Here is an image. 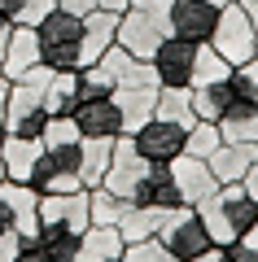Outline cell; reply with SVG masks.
<instances>
[{
    "label": "cell",
    "instance_id": "cell-16",
    "mask_svg": "<svg viewBox=\"0 0 258 262\" xmlns=\"http://www.w3.org/2000/svg\"><path fill=\"white\" fill-rule=\"evenodd\" d=\"M35 66H39V35H35V27L13 22L9 44H5V57H0V75L9 79V83H18L22 75L35 70Z\"/></svg>",
    "mask_w": 258,
    "mask_h": 262
},
{
    "label": "cell",
    "instance_id": "cell-22",
    "mask_svg": "<svg viewBox=\"0 0 258 262\" xmlns=\"http://www.w3.org/2000/svg\"><path fill=\"white\" fill-rule=\"evenodd\" d=\"M39 149H44L39 140H27V136H5V144H0L5 179H18V184H27V179H31V166H35V158H39Z\"/></svg>",
    "mask_w": 258,
    "mask_h": 262
},
{
    "label": "cell",
    "instance_id": "cell-28",
    "mask_svg": "<svg viewBox=\"0 0 258 262\" xmlns=\"http://www.w3.org/2000/svg\"><path fill=\"white\" fill-rule=\"evenodd\" d=\"M79 236L83 232H70V227H39L35 241H39V249H44L48 262H74V253H79Z\"/></svg>",
    "mask_w": 258,
    "mask_h": 262
},
{
    "label": "cell",
    "instance_id": "cell-49",
    "mask_svg": "<svg viewBox=\"0 0 258 262\" xmlns=\"http://www.w3.org/2000/svg\"><path fill=\"white\" fill-rule=\"evenodd\" d=\"M0 179H5V162H0Z\"/></svg>",
    "mask_w": 258,
    "mask_h": 262
},
{
    "label": "cell",
    "instance_id": "cell-39",
    "mask_svg": "<svg viewBox=\"0 0 258 262\" xmlns=\"http://www.w3.org/2000/svg\"><path fill=\"white\" fill-rule=\"evenodd\" d=\"M18 245H22V236H0V262L18 258Z\"/></svg>",
    "mask_w": 258,
    "mask_h": 262
},
{
    "label": "cell",
    "instance_id": "cell-36",
    "mask_svg": "<svg viewBox=\"0 0 258 262\" xmlns=\"http://www.w3.org/2000/svg\"><path fill=\"white\" fill-rule=\"evenodd\" d=\"M53 9H57L53 0H22V9H18V22H22V27H39V22H44Z\"/></svg>",
    "mask_w": 258,
    "mask_h": 262
},
{
    "label": "cell",
    "instance_id": "cell-24",
    "mask_svg": "<svg viewBox=\"0 0 258 262\" xmlns=\"http://www.w3.org/2000/svg\"><path fill=\"white\" fill-rule=\"evenodd\" d=\"M110 158H114V140H83V153H79L83 188H101L105 170H110Z\"/></svg>",
    "mask_w": 258,
    "mask_h": 262
},
{
    "label": "cell",
    "instance_id": "cell-23",
    "mask_svg": "<svg viewBox=\"0 0 258 262\" xmlns=\"http://www.w3.org/2000/svg\"><path fill=\"white\" fill-rule=\"evenodd\" d=\"M79 105V70H53L44 88V110L48 114H74Z\"/></svg>",
    "mask_w": 258,
    "mask_h": 262
},
{
    "label": "cell",
    "instance_id": "cell-41",
    "mask_svg": "<svg viewBox=\"0 0 258 262\" xmlns=\"http://www.w3.org/2000/svg\"><path fill=\"white\" fill-rule=\"evenodd\" d=\"M171 5H175V0H131L127 9H157V13H171Z\"/></svg>",
    "mask_w": 258,
    "mask_h": 262
},
{
    "label": "cell",
    "instance_id": "cell-38",
    "mask_svg": "<svg viewBox=\"0 0 258 262\" xmlns=\"http://www.w3.org/2000/svg\"><path fill=\"white\" fill-rule=\"evenodd\" d=\"M53 5H57V9H66V13H79V18L96 9V0H53Z\"/></svg>",
    "mask_w": 258,
    "mask_h": 262
},
{
    "label": "cell",
    "instance_id": "cell-5",
    "mask_svg": "<svg viewBox=\"0 0 258 262\" xmlns=\"http://www.w3.org/2000/svg\"><path fill=\"white\" fill-rule=\"evenodd\" d=\"M214 53H223L228 66H245L249 57H258V39H254V22H249L245 5H223L219 9V22H214V35L206 39Z\"/></svg>",
    "mask_w": 258,
    "mask_h": 262
},
{
    "label": "cell",
    "instance_id": "cell-14",
    "mask_svg": "<svg viewBox=\"0 0 258 262\" xmlns=\"http://www.w3.org/2000/svg\"><path fill=\"white\" fill-rule=\"evenodd\" d=\"M110 96L123 114V136H136L157 110V88H149V83H114Z\"/></svg>",
    "mask_w": 258,
    "mask_h": 262
},
{
    "label": "cell",
    "instance_id": "cell-13",
    "mask_svg": "<svg viewBox=\"0 0 258 262\" xmlns=\"http://www.w3.org/2000/svg\"><path fill=\"white\" fill-rule=\"evenodd\" d=\"M171 175H175V188H180V201H184V206H197V201H206V196L219 188L210 162L193 158V153H180V158L171 162Z\"/></svg>",
    "mask_w": 258,
    "mask_h": 262
},
{
    "label": "cell",
    "instance_id": "cell-26",
    "mask_svg": "<svg viewBox=\"0 0 258 262\" xmlns=\"http://www.w3.org/2000/svg\"><path fill=\"white\" fill-rule=\"evenodd\" d=\"M166 210H153V206H127V214L118 219V232L127 245L136 241H149V236H157V227H162Z\"/></svg>",
    "mask_w": 258,
    "mask_h": 262
},
{
    "label": "cell",
    "instance_id": "cell-46",
    "mask_svg": "<svg viewBox=\"0 0 258 262\" xmlns=\"http://www.w3.org/2000/svg\"><path fill=\"white\" fill-rule=\"evenodd\" d=\"M245 5V13H249V22H254V39H258V0H241Z\"/></svg>",
    "mask_w": 258,
    "mask_h": 262
},
{
    "label": "cell",
    "instance_id": "cell-17",
    "mask_svg": "<svg viewBox=\"0 0 258 262\" xmlns=\"http://www.w3.org/2000/svg\"><path fill=\"white\" fill-rule=\"evenodd\" d=\"M131 206H153V210L184 206V201H180V188H175V175H171V162H149V175L140 179Z\"/></svg>",
    "mask_w": 258,
    "mask_h": 262
},
{
    "label": "cell",
    "instance_id": "cell-42",
    "mask_svg": "<svg viewBox=\"0 0 258 262\" xmlns=\"http://www.w3.org/2000/svg\"><path fill=\"white\" fill-rule=\"evenodd\" d=\"M193 262H232V258H228V245H210V249H206L202 258H193Z\"/></svg>",
    "mask_w": 258,
    "mask_h": 262
},
{
    "label": "cell",
    "instance_id": "cell-37",
    "mask_svg": "<svg viewBox=\"0 0 258 262\" xmlns=\"http://www.w3.org/2000/svg\"><path fill=\"white\" fill-rule=\"evenodd\" d=\"M13 262H48V258H44V249H39V241H35V236H22L18 258H13Z\"/></svg>",
    "mask_w": 258,
    "mask_h": 262
},
{
    "label": "cell",
    "instance_id": "cell-6",
    "mask_svg": "<svg viewBox=\"0 0 258 262\" xmlns=\"http://www.w3.org/2000/svg\"><path fill=\"white\" fill-rule=\"evenodd\" d=\"M157 241H162L166 249L175 253L180 262L202 258V253L214 245V241H210V232H206V223H202V214H197L193 206H175V210H166L162 227H157Z\"/></svg>",
    "mask_w": 258,
    "mask_h": 262
},
{
    "label": "cell",
    "instance_id": "cell-43",
    "mask_svg": "<svg viewBox=\"0 0 258 262\" xmlns=\"http://www.w3.org/2000/svg\"><path fill=\"white\" fill-rule=\"evenodd\" d=\"M241 188H245V192H249V196L258 201V162H254V166L245 170V179H241Z\"/></svg>",
    "mask_w": 258,
    "mask_h": 262
},
{
    "label": "cell",
    "instance_id": "cell-15",
    "mask_svg": "<svg viewBox=\"0 0 258 262\" xmlns=\"http://www.w3.org/2000/svg\"><path fill=\"white\" fill-rule=\"evenodd\" d=\"M214 22H219V9L206 5V0H175L171 5V35H180V39L206 44L214 35Z\"/></svg>",
    "mask_w": 258,
    "mask_h": 262
},
{
    "label": "cell",
    "instance_id": "cell-34",
    "mask_svg": "<svg viewBox=\"0 0 258 262\" xmlns=\"http://www.w3.org/2000/svg\"><path fill=\"white\" fill-rule=\"evenodd\" d=\"M110 92H114V79L101 66H83L79 70V101H96V96H110Z\"/></svg>",
    "mask_w": 258,
    "mask_h": 262
},
{
    "label": "cell",
    "instance_id": "cell-21",
    "mask_svg": "<svg viewBox=\"0 0 258 262\" xmlns=\"http://www.w3.org/2000/svg\"><path fill=\"white\" fill-rule=\"evenodd\" d=\"M223 144H258V105L254 101H232L228 114L219 118Z\"/></svg>",
    "mask_w": 258,
    "mask_h": 262
},
{
    "label": "cell",
    "instance_id": "cell-20",
    "mask_svg": "<svg viewBox=\"0 0 258 262\" xmlns=\"http://www.w3.org/2000/svg\"><path fill=\"white\" fill-rule=\"evenodd\" d=\"M254 162H258V144H219L210 153V170L219 184H241Z\"/></svg>",
    "mask_w": 258,
    "mask_h": 262
},
{
    "label": "cell",
    "instance_id": "cell-47",
    "mask_svg": "<svg viewBox=\"0 0 258 262\" xmlns=\"http://www.w3.org/2000/svg\"><path fill=\"white\" fill-rule=\"evenodd\" d=\"M9 31H13V22L0 18V57H5V44H9Z\"/></svg>",
    "mask_w": 258,
    "mask_h": 262
},
{
    "label": "cell",
    "instance_id": "cell-3",
    "mask_svg": "<svg viewBox=\"0 0 258 262\" xmlns=\"http://www.w3.org/2000/svg\"><path fill=\"white\" fill-rule=\"evenodd\" d=\"M39 35V61L48 70H79L83 66V18L79 13L53 9L35 27Z\"/></svg>",
    "mask_w": 258,
    "mask_h": 262
},
{
    "label": "cell",
    "instance_id": "cell-7",
    "mask_svg": "<svg viewBox=\"0 0 258 262\" xmlns=\"http://www.w3.org/2000/svg\"><path fill=\"white\" fill-rule=\"evenodd\" d=\"M166 35H171V13H157V9L118 13V44L127 48L131 57H140V61H149Z\"/></svg>",
    "mask_w": 258,
    "mask_h": 262
},
{
    "label": "cell",
    "instance_id": "cell-31",
    "mask_svg": "<svg viewBox=\"0 0 258 262\" xmlns=\"http://www.w3.org/2000/svg\"><path fill=\"white\" fill-rule=\"evenodd\" d=\"M223 144V136H219V122H202L197 118L193 127H188V144H184V153H193V158H206L210 162V153Z\"/></svg>",
    "mask_w": 258,
    "mask_h": 262
},
{
    "label": "cell",
    "instance_id": "cell-19",
    "mask_svg": "<svg viewBox=\"0 0 258 262\" xmlns=\"http://www.w3.org/2000/svg\"><path fill=\"white\" fill-rule=\"evenodd\" d=\"M123 249H127V241H123L118 227L88 223L83 236H79V253H74V262H118Z\"/></svg>",
    "mask_w": 258,
    "mask_h": 262
},
{
    "label": "cell",
    "instance_id": "cell-32",
    "mask_svg": "<svg viewBox=\"0 0 258 262\" xmlns=\"http://www.w3.org/2000/svg\"><path fill=\"white\" fill-rule=\"evenodd\" d=\"M228 88H232L236 101H254V105H258V57H249L245 66H232Z\"/></svg>",
    "mask_w": 258,
    "mask_h": 262
},
{
    "label": "cell",
    "instance_id": "cell-29",
    "mask_svg": "<svg viewBox=\"0 0 258 262\" xmlns=\"http://www.w3.org/2000/svg\"><path fill=\"white\" fill-rule=\"evenodd\" d=\"M131 201H123V196H114L110 188H88V214H92V223H105V227H118V219L127 214Z\"/></svg>",
    "mask_w": 258,
    "mask_h": 262
},
{
    "label": "cell",
    "instance_id": "cell-10",
    "mask_svg": "<svg viewBox=\"0 0 258 262\" xmlns=\"http://www.w3.org/2000/svg\"><path fill=\"white\" fill-rule=\"evenodd\" d=\"M131 140H136V149H140L145 162H175L180 153H184V144H188V131L180 127V122H166V118L153 114Z\"/></svg>",
    "mask_w": 258,
    "mask_h": 262
},
{
    "label": "cell",
    "instance_id": "cell-40",
    "mask_svg": "<svg viewBox=\"0 0 258 262\" xmlns=\"http://www.w3.org/2000/svg\"><path fill=\"white\" fill-rule=\"evenodd\" d=\"M0 236H22L18 232V223H13V214H9V206L0 201Z\"/></svg>",
    "mask_w": 258,
    "mask_h": 262
},
{
    "label": "cell",
    "instance_id": "cell-45",
    "mask_svg": "<svg viewBox=\"0 0 258 262\" xmlns=\"http://www.w3.org/2000/svg\"><path fill=\"white\" fill-rule=\"evenodd\" d=\"M5 101H9V79L0 75V127H5Z\"/></svg>",
    "mask_w": 258,
    "mask_h": 262
},
{
    "label": "cell",
    "instance_id": "cell-2",
    "mask_svg": "<svg viewBox=\"0 0 258 262\" xmlns=\"http://www.w3.org/2000/svg\"><path fill=\"white\" fill-rule=\"evenodd\" d=\"M48 70L44 61L22 75L18 83H9V101H5V136H27V140H39L48 127V110H44V88H48Z\"/></svg>",
    "mask_w": 258,
    "mask_h": 262
},
{
    "label": "cell",
    "instance_id": "cell-35",
    "mask_svg": "<svg viewBox=\"0 0 258 262\" xmlns=\"http://www.w3.org/2000/svg\"><path fill=\"white\" fill-rule=\"evenodd\" d=\"M136 61H140V57H131V53H127V48H123V44H110V48H105V53H101V61H96V66H101L105 75H110L114 83H118V79L127 75V70H131V66H136Z\"/></svg>",
    "mask_w": 258,
    "mask_h": 262
},
{
    "label": "cell",
    "instance_id": "cell-33",
    "mask_svg": "<svg viewBox=\"0 0 258 262\" xmlns=\"http://www.w3.org/2000/svg\"><path fill=\"white\" fill-rule=\"evenodd\" d=\"M118 262H180V258H175L171 249H166V245L157 241V236H149V241H136V245H127Z\"/></svg>",
    "mask_w": 258,
    "mask_h": 262
},
{
    "label": "cell",
    "instance_id": "cell-50",
    "mask_svg": "<svg viewBox=\"0 0 258 262\" xmlns=\"http://www.w3.org/2000/svg\"><path fill=\"white\" fill-rule=\"evenodd\" d=\"M0 144H5V127H0Z\"/></svg>",
    "mask_w": 258,
    "mask_h": 262
},
{
    "label": "cell",
    "instance_id": "cell-18",
    "mask_svg": "<svg viewBox=\"0 0 258 262\" xmlns=\"http://www.w3.org/2000/svg\"><path fill=\"white\" fill-rule=\"evenodd\" d=\"M0 201L9 206L13 223H18L22 236L39 232V192L31 184H18V179H0Z\"/></svg>",
    "mask_w": 258,
    "mask_h": 262
},
{
    "label": "cell",
    "instance_id": "cell-9",
    "mask_svg": "<svg viewBox=\"0 0 258 262\" xmlns=\"http://www.w3.org/2000/svg\"><path fill=\"white\" fill-rule=\"evenodd\" d=\"M149 61H153L157 83H162V88H193V61H197V44H193V39L166 35Z\"/></svg>",
    "mask_w": 258,
    "mask_h": 262
},
{
    "label": "cell",
    "instance_id": "cell-27",
    "mask_svg": "<svg viewBox=\"0 0 258 262\" xmlns=\"http://www.w3.org/2000/svg\"><path fill=\"white\" fill-rule=\"evenodd\" d=\"M236 101L232 96V88H228V79L223 83H206V88H193V114L202 122H219L223 114H228V105Z\"/></svg>",
    "mask_w": 258,
    "mask_h": 262
},
{
    "label": "cell",
    "instance_id": "cell-4",
    "mask_svg": "<svg viewBox=\"0 0 258 262\" xmlns=\"http://www.w3.org/2000/svg\"><path fill=\"white\" fill-rule=\"evenodd\" d=\"M79 153H83V140H74V144H44L39 158H35V166H31L27 184L35 188L39 196L44 192H74V188H83Z\"/></svg>",
    "mask_w": 258,
    "mask_h": 262
},
{
    "label": "cell",
    "instance_id": "cell-11",
    "mask_svg": "<svg viewBox=\"0 0 258 262\" xmlns=\"http://www.w3.org/2000/svg\"><path fill=\"white\" fill-rule=\"evenodd\" d=\"M88 223H92V214H88V188L44 192L39 196V227H70V232H83Z\"/></svg>",
    "mask_w": 258,
    "mask_h": 262
},
{
    "label": "cell",
    "instance_id": "cell-44",
    "mask_svg": "<svg viewBox=\"0 0 258 262\" xmlns=\"http://www.w3.org/2000/svg\"><path fill=\"white\" fill-rule=\"evenodd\" d=\"M131 0H96V9H110V13H127Z\"/></svg>",
    "mask_w": 258,
    "mask_h": 262
},
{
    "label": "cell",
    "instance_id": "cell-30",
    "mask_svg": "<svg viewBox=\"0 0 258 262\" xmlns=\"http://www.w3.org/2000/svg\"><path fill=\"white\" fill-rule=\"evenodd\" d=\"M228 75H232V66L223 61V53H214L210 44H197V61H193V88L223 83Z\"/></svg>",
    "mask_w": 258,
    "mask_h": 262
},
{
    "label": "cell",
    "instance_id": "cell-48",
    "mask_svg": "<svg viewBox=\"0 0 258 262\" xmlns=\"http://www.w3.org/2000/svg\"><path fill=\"white\" fill-rule=\"evenodd\" d=\"M206 5H214V9H223V5H236V0H206Z\"/></svg>",
    "mask_w": 258,
    "mask_h": 262
},
{
    "label": "cell",
    "instance_id": "cell-25",
    "mask_svg": "<svg viewBox=\"0 0 258 262\" xmlns=\"http://www.w3.org/2000/svg\"><path fill=\"white\" fill-rule=\"evenodd\" d=\"M157 118L166 122H180V127H193L197 114H193V88H157Z\"/></svg>",
    "mask_w": 258,
    "mask_h": 262
},
{
    "label": "cell",
    "instance_id": "cell-8",
    "mask_svg": "<svg viewBox=\"0 0 258 262\" xmlns=\"http://www.w3.org/2000/svg\"><path fill=\"white\" fill-rule=\"evenodd\" d=\"M145 175H149V162L140 158L136 140H131V136H118V140H114V158H110V170H105L101 188H110L114 196L131 201V196H136V188H140V179H145Z\"/></svg>",
    "mask_w": 258,
    "mask_h": 262
},
{
    "label": "cell",
    "instance_id": "cell-12",
    "mask_svg": "<svg viewBox=\"0 0 258 262\" xmlns=\"http://www.w3.org/2000/svg\"><path fill=\"white\" fill-rule=\"evenodd\" d=\"M74 122H79L83 140H118L123 136V114L114 105V96H96V101L74 105Z\"/></svg>",
    "mask_w": 258,
    "mask_h": 262
},
{
    "label": "cell",
    "instance_id": "cell-1",
    "mask_svg": "<svg viewBox=\"0 0 258 262\" xmlns=\"http://www.w3.org/2000/svg\"><path fill=\"white\" fill-rule=\"evenodd\" d=\"M197 214H202L206 232H210L214 245H232L258 223V201L245 192L241 184H219L206 201H197Z\"/></svg>",
    "mask_w": 258,
    "mask_h": 262
}]
</instances>
